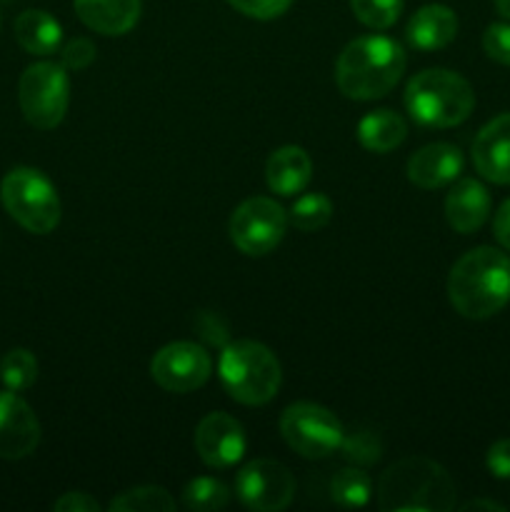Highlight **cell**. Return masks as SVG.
I'll return each mask as SVG.
<instances>
[{"instance_id":"7402d4cb","label":"cell","mask_w":510,"mask_h":512,"mask_svg":"<svg viewBox=\"0 0 510 512\" xmlns=\"http://www.w3.org/2000/svg\"><path fill=\"white\" fill-rule=\"evenodd\" d=\"M370 493H373V483H370V475L360 470V465L358 468H343L330 480V498L340 508H365L370 503Z\"/></svg>"},{"instance_id":"d6a6232c","label":"cell","mask_w":510,"mask_h":512,"mask_svg":"<svg viewBox=\"0 0 510 512\" xmlns=\"http://www.w3.org/2000/svg\"><path fill=\"white\" fill-rule=\"evenodd\" d=\"M55 512H98L100 503L88 493H65L53 503Z\"/></svg>"},{"instance_id":"f546056e","label":"cell","mask_w":510,"mask_h":512,"mask_svg":"<svg viewBox=\"0 0 510 512\" xmlns=\"http://www.w3.org/2000/svg\"><path fill=\"white\" fill-rule=\"evenodd\" d=\"M483 50L490 60L510 65V23H493L483 33Z\"/></svg>"},{"instance_id":"9a60e30c","label":"cell","mask_w":510,"mask_h":512,"mask_svg":"<svg viewBox=\"0 0 510 512\" xmlns=\"http://www.w3.org/2000/svg\"><path fill=\"white\" fill-rule=\"evenodd\" d=\"M460 173H463V153L450 143L425 145L408 160V180L415 188H445L455 183Z\"/></svg>"},{"instance_id":"2e32d148","label":"cell","mask_w":510,"mask_h":512,"mask_svg":"<svg viewBox=\"0 0 510 512\" xmlns=\"http://www.w3.org/2000/svg\"><path fill=\"white\" fill-rule=\"evenodd\" d=\"M490 215V193L483 183L463 178L453 185L445 198V218L455 233L470 235L485 225Z\"/></svg>"},{"instance_id":"e575fe53","label":"cell","mask_w":510,"mask_h":512,"mask_svg":"<svg viewBox=\"0 0 510 512\" xmlns=\"http://www.w3.org/2000/svg\"><path fill=\"white\" fill-rule=\"evenodd\" d=\"M463 512H470V510H490V512H505L503 505L493 503V500H470V503H465Z\"/></svg>"},{"instance_id":"7a4b0ae2","label":"cell","mask_w":510,"mask_h":512,"mask_svg":"<svg viewBox=\"0 0 510 512\" xmlns=\"http://www.w3.org/2000/svg\"><path fill=\"white\" fill-rule=\"evenodd\" d=\"M405 73V50L385 35L355 38L335 63V83L350 100L385 98Z\"/></svg>"},{"instance_id":"5bb4252c","label":"cell","mask_w":510,"mask_h":512,"mask_svg":"<svg viewBox=\"0 0 510 512\" xmlns=\"http://www.w3.org/2000/svg\"><path fill=\"white\" fill-rule=\"evenodd\" d=\"M473 165L490 183L510 185V113L493 118L475 135Z\"/></svg>"},{"instance_id":"ba28073f","label":"cell","mask_w":510,"mask_h":512,"mask_svg":"<svg viewBox=\"0 0 510 512\" xmlns=\"http://www.w3.org/2000/svg\"><path fill=\"white\" fill-rule=\"evenodd\" d=\"M280 435L303 458L323 460L338 453L345 430L335 413L323 405L295 403L280 415Z\"/></svg>"},{"instance_id":"d4e9b609","label":"cell","mask_w":510,"mask_h":512,"mask_svg":"<svg viewBox=\"0 0 510 512\" xmlns=\"http://www.w3.org/2000/svg\"><path fill=\"white\" fill-rule=\"evenodd\" d=\"M228 500V488L215 478H193L183 490V505L193 512H218Z\"/></svg>"},{"instance_id":"d590c367","label":"cell","mask_w":510,"mask_h":512,"mask_svg":"<svg viewBox=\"0 0 510 512\" xmlns=\"http://www.w3.org/2000/svg\"><path fill=\"white\" fill-rule=\"evenodd\" d=\"M495 8L505 20H510V0H495Z\"/></svg>"},{"instance_id":"d6986e66","label":"cell","mask_w":510,"mask_h":512,"mask_svg":"<svg viewBox=\"0 0 510 512\" xmlns=\"http://www.w3.org/2000/svg\"><path fill=\"white\" fill-rule=\"evenodd\" d=\"M408 40L418 50H440L458 35V15L448 5L430 3L415 10L408 23Z\"/></svg>"},{"instance_id":"603a6c76","label":"cell","mask_w":510,"mask_h":512,"mask_svg":"<svg viewBox=\"0 0 510 512\" xmlns=\"http://www.w3.org/2000/svg\"><path fill=\"white\" fill-rule=\"evenodd\" d=\"M110 512H170L175 510V498L158 485H140L125 490L118 498L110 500Z\"/></svg>"},{"instance_id":"4dcf8cb0","label":"cell","mask_w":510,"mask_h":512,"mask_svg":"<svg viewBox=\"0 0 510 512\" xmlns=\"http://www.w3.org/2000/svg\"><path fill=\"white\" fill-rule=\"evenodd\" d=\"M65 70H85L95 60V45L88 38H75L60 53Z\"/></svg>"},{"instance_id":"f1b7e54d","label":"cell","mask_w":510,"mask_h":512,"mask_svg":"<svg viewBox=\"0 0 510 512\" xmlns=\"http://www.w3.org/2000/svg\"><path fill=\"white\" fill-rule=\"evenodd\" d=\"M295 0H228L230 8L253 20H275L288 13Z\"/></svg>"},{"instance_id":"5b68a950","label":"cell","mask_w":510,"mask_h":512,"mask_svg":"<svg viewBox=\"0 0 510 512\" xmlns=\"http://www.w3.org/2000/svg\"><path fill=\"white\" fill-rule=\"evenodd\" d=\"M220 380L230 398L240 405H265L278 395L280 363L270 348L255 340H235L225 345L218 363Z\"/></svg>"},{"instance_id":"7c38bea8","label":"cell","mask_w":510,"mask_h":512,"mask_svg":"<svg viewBox=\"0 0 510 512\" xmlns=\"http://www.w3.org/2000/svg\"><path fill=\"white\" fill-rule=\"evenodd\" d=\"M195 453L208 468H233L245 455V430L233 415L210 413L195 428Z\"/></svg>"},{"instance_id":"3957f363","label":"cell","mask_w":510,"mask_h":512,"mask_svg":"<svg viewBox=\"0 0 510 512\" xmlns=\"http://www.w3.org/2000/svg\"><path fill=\"white\" fill-rule=\"evenodd\" d=\"M455 498L448 470L423 455L398 460L378 483V508L383 512H450Z\"/></svg>"},{"instance_id":"e0dca14e","label":"cell","mask_w":510,"mask_h":512,"mask_svg":"<svg viewBox=\"0 0 510 512\" xmlns=\"http://www.w3.org/2000/svg\"><path fill=\"white\" fill-rule=\"evenodd\" d=\"M313 178V160L298 145H283L275 150L265 165V180L275 195L290 198L295 193H303Z\"/></svg>"},{"instance_id":"cb8c5ba5","label":"cell","mask_w":510,"mask_h":512,"mask_svg":"<svg viewBox=\"0 0 510 512\" xmlns=\"http://www.w3.org/2000/svg\"><path fill=\"white\" fill-rule=\"evenodd\" d=\"M330 218H333V203L323 193L300 195L290 208V223L303 233H315V230L325 228Z\"/></svg>"},{"instance_id":"30bf717a","label":"cell","mask_w":510,"mask_h":512,"mask_svg":"<svg viewBox=\"0 0 510 512\" xmlns=\"http://www.w3.org/2000/svg\"><path fill=\"white\" fill-rule=\"evenodd\" d=\"M235 493L245 508L255 512H280L295 498V478L278 460L260 458L245 465L235 478Z\"/></svg>"},{"instance_id":"52a82bcc","label":"cell","mask_w":510,"mask_h":512,"mask_svg":"<svg viewBox=\"0 0 510 512\" xmlns=\"http://www.w3.org/2000/svg\"><path fill=\"white\" fill-rule=\"evenodd\" d=\"M18 100L25 120L38 130H53L63 123L70 105V80L63 63H33L18 83Z\"/></svg>"},{"instance_id":"83f0119b","label":"cell","mask_w":510,"mask_h":512,"mask_svg":"<svg viewBox=\"0 0 510 512\" xmlns=\"http://www.w3.org/2000/svg\"><path fill=\"white\" fill-rule=\"evenodd\" d=\"M340 453H343L348 463L365 468V465L378 463L380 455H383V443H380V438L373 430H358V433L343 435Z\"/></svg>"},{"instance_id":"484cf974","label":"cell","mask_w":510,"mask_h":512,"mask_svg":"<svg viewBox=\"0 0 510 512\" xmlns=\"http://www.w3.org/2000/svg\"><path fill=\"white\" fill-rule=\"evenodd\" d=\"M0 378H3L5 388L13 390V393L28 390L38 378V360L25 348L10 350L0 363Z\"/></svg>"},{"instance_id":"9c48e42d","label":"cell","mask_w":510,"mask_h":512,"mask_svg":"<svg viewBox=\"0 0 510 512\" xmlns=\"http://www.w3.org/2000/svg\"><path fill=\"white\" fill-rule=\"evenodd\" d=\"M285 228H288V215L283 205L275 203L273 198H255L243 200L230 215V240L235 248L250 258L273 253L283 240Z\"/></svg>"},{"instance_id":"4fadbf2b","label":"cell","mask_w":510,"mask_h":512,"mask_svg":"<svg viewBox=\"0 0 510 512\" xmlns=\"http://www.w3.org/2000/svg\"><path fill=\"white\" fill-rule=\"evenodd\" d=\"M40 443V423L33 408L8 390L0 393V460H23Z\"/></svg>"},{"instance_id":"4316f807","label":"cell","mask_w":510,"mask_h":512,"mask_svg":"<svg viewBox=\"0 0 510 512\" xmlns=\"http://www.w3.org/2000/svg\"><path fill=\"white\" fill-rule=\"evenodd\" d=\"M355 18L373 30H388L403 13V0H350Z\"/></svg>"},{"instance_id":"8fae6325","label":"cell","mask_w":510,"mask_h":512,"mask_svg":"<svg viewBox=\"0 0 510 512\" xmlns=\"http://www.w3.org/2000/svg\"><path fill=\"white\" fill-rule=\"evenodd\" d=\"M213 373L208 350L198 343H170L160 348L150 360V375L168 393H193L203 388Z\"/></svg>"},{"instance_id":"ffe728a7","label":"cell","mask_w":510,"mask_h":512,"mask_svg":"<svg viewBox=\"0 0 510 512\" xmlns=\"http://www.w3.org/2000/svg\"><path fill=\"white\" fill-rule=\"evenodd\" d=\"M15 40L30 55H53L63 43V28L48 10L30 8L15 20Z\"/></svg>"},{"instance_id":"1f68e13d","label":"cell","mask_w":510,"mask_h":512,"mask_svg":"<svg viewBox=\"0 0 510 512\" xmlns=\"http://www.w3.org/2000/svg\"><path fill=\"white\" fill-rule=\"evenodd\" d=\"M485 465H488L493 478L510 480V438H503L490 445L488 455H485Z\"/></svg>"},{"instance_id":"44dd1931","label":"cell","mask_w":510,"mask_h":512,"mask_svg":"<svg viewBox=\"0 0 510 512\" xmlns=\"http://www.w3.org/2000/svg\"><path fill=\"white\" fill-rule=\"evenodd\" d=\"M408 135V123L393 110H373L358 123V140L370 153H390Z\"/></svg>"},{"instance_id":"ac0fdd59","label":"cell","mask_w":510,"mask_h":512,"mask_svg":"<svg viewBox=\"0 0 510 512\" xmlns=\"http://www.w3.org/2000/svg\"><path fill=\"white\" fill-rule=\"evenodd\" d=\"M85 28L100 35H125L140 18V0H73Z\"/></svg>"},{"instance_id":"8992f818","label":"cell","mask_w":510,"mask_h":512,"mask_svg":"<svg viewBox=\"0 0 510 512\" xmlns=\"http://www.w3.org/2000/svg\"><path fill=\"white\" fill-rule=\"evenodd\" d=\"M0 200L10 218L33 235H48L60 223L55 185L35 168H13L0 185Z\"/></svg>"},{"instance_id":"277c9868","label":"cell","mask_w":510,"mask_h":512,"mask_svg":"<svg viewBox=\"0 0 510 512\" xmlns=\"http://www.w3.org/2000/svg\"><path fill=\"white\" fill-rule=\"evenodd\" d=\"M405 108L425 128H455L475 108V93L463 75L445 68H430L408 80Z\"/></svg>"},{"instance_id":"6da1fadb","label":"cell","mask_w":510,"mask_h":512,"mask_svg":"<svg viewBox=\"0 0 510 512\" xmlns=\"http://www.w3.org/2000/svg\"><path fill=\"white\" fill-rule=\"evenodd\" d=\"M448 298L468 320L493 318L510 303V258L480 245L465 253L448 275Z\"/></svg>"},{"instance_id":"836d02e7","label":"cell","mask_w":510,"mask_h":512,"mask_svg":"<svg viewBox=\"0 0 510 512\" xmlns=\"http://www.w3.org/2000/svg\"><path fill=\"white\" fill-rule=\"evenodd\" d=\"M493 235L505 250H510V198L498 208L493 220Z\"/></svg>"}]
</instances>
